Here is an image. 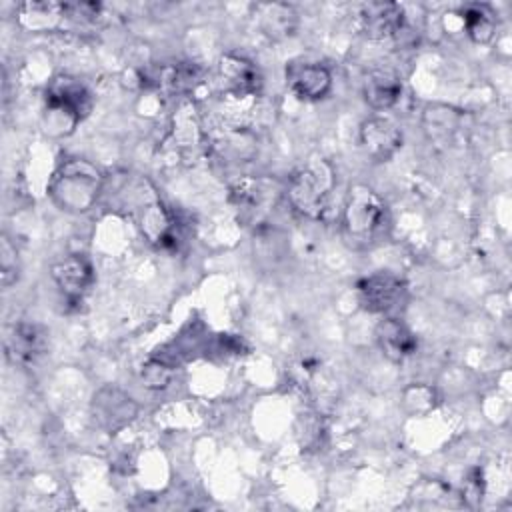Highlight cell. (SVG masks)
<instances>
[{
    "label": "cell",
    "mask_w": 512,
    "mask_h": 512,
    "mask_svg": "<svg viewBox=\"0 0 512 512\" xmlns=\"http://www.w3.org/2000/svg\"><path fill=\"white\" fill-rule=\"evenodd\" d=\"M390 230V212L384 200L368 186L350 188L342 210V238L354 250L380 244Z\"/></svg>",
    "instance_id": "obj_1"
},
{
    "label": "cell",
    "mask_w": 512,
    "mask_h": 512,
    "mask_svg": "<svg viewBox=\"0 0 512 512\" xmlns=\"http://www.w3.org/2000/svg\"><path fill=\"white\" fill-rule=\"evenodd\" d=\"M104 178L100 170L84 160H64L48 180L50 200L64 212L82 214L88 212L102 192Z\"/></svg>",
    "instance_id": "obj_2"
},
{
    "label": "cell",
    "mask_w": 512,
    "mask_h": 512,
    "mask_svg": "<svg viewBox=\"0 0 512 512\" xmlns=\"http://www.w3.org/2000/svg\"><path fill=\"white\" fill-rule=\"evenodd\" d=\"M92 110L88 88L72 76H56L46 90V132L70 134Z\"/></svg>",
    "instance_id": "obj_3"
},
{
    "label": "cell",
    "mask_w": 512,
    "mask_h": 512,
    "mask_svg": "<svg viewBox=\"0 0 512 512\" xmlns=\"http://www.w3.org/2000/svg\"><path fill=\"white\" fill-rule=\"evenodd\" d=\"M334 188V170L326 160H314L298 168L288 180L290 206L308 218H320L326 212Z\"/></svg>",
    "instance_id": "obj_4"
},
{
    "label": "cell",
    "mask_w": 512,
    "mask_h": 512,
    "mask_svg": "<svg viewBox=\"0 0 512 512\" xmlns=\"http://www.w3.org/2000/svg\"><path fill=\"white\" fill-rule=\"evenodd\" d=\"M132 212L140 232L150 244H156L158 248L176 246V222L156 194L140 192Z\"/></svg>",
    "instance_id": "obj_5"
},
{
    "label": "cell",
    "mask_w": 512,
    "mask_h": 512,
    "mask_svg": "<svg viewBox=\"0 0 512 512\" xmlns=\"http://www.w3.org/2000/svg\"><path fill=\"white\" fill-rule=\"evenodd\" d=\"M358 300L364 310L374 314H390L406 302V284L390 272L364 276L356 284Z\"/></svg>",
    "instance_id": "obj_6"
},
{
    "label": "cell",
    "mask_w": 512,
    "mask_h": 512,
    "mask_svg": "<svg viewBox=\"0 0 512 512\" xmlns=\"http://www.w3.org/2000/svg\"><path fill=\"white\" fill-rule=\"evenodd\" d=\"M92 414L104 430L118 432L136 418L138 406L120 388L104 386L92 398Z\"/></svg>",
    "instance_id": "obj_7"
},
{
    "label": "cell",
    "mask_w": 512,
    "mask_h": 512,
    "mask_svg": "<svg viewBox=\"0 0 512 512\" xmlns=\"http://www.w3.org/2000/svg\"><path fill=\"white\" fill-rule=\"evenodd\" d=\"M360 26L372 40L398 38L406 30V16L396 2H368L360 6Z\"/></svg>",
    "instance_id": "obj_8"
},
{
    "label": "cell",
    "mask_w": 512,
    "mask_h": 512,
    "mask_svg": "<svg viewBox=\"0 0 512 512\" xmlns=\"http://www.w3.org/2000/svg\"><path fill=\"white\" fill-rule=\"evenodd\" d=\"M360 144L372 160L386 162L400 150L402 130L388 118L372 116L360 126Z\"/></svg>",
    "instance_id": "obj_9"
},
{
    "label": "cell",
    "mask_w": 512,
    "mask_h": 512,
    "mask_svg": "<svg viewBox=\"0 0 512 512\" xmlns=\"http://www.w3.org/2000/svg\"><path fill=\"white\" fill-rule=\"evenodd\" d=\"M286 82L300 100H320L332 88V74L316 62H290Z\"/></svg>",
    "instance_id": "obj_10"
},
{
    "label": "cell",
    "mask_w": 512,
    "mask_h": 512,
    "mask_svg": "<svg viewBox=\"0 0 512 512\" xmlns=\"http://www.w3.org/2000/svg\"><path fill=\"white\" fill-rule=\"evenodd\" d=\"M50 274L68 300H80L92 286L94 272L90 262L80 254H70L52 264Z\"/></svg>",
    "instance_id": "obj_11"
},
{
    "label": "cell",
    "mask_w": 512,
    "mask_h": 512,
    "mask_svg": "<svg viewBox=\"0 0 512 512\" xmlns=\"http://www.w3.org/2000/svg\"><path fill=\"white\" fill-rule=\"evenodd\" d=\"M50 348V338L48 332L30 322H18L12 326V332L6 338V352L8 356L16 362H26L34 364L40 360L44 354H48Z\"/></svg>",
    "instance_id": "obj_12"
},
{
    "label": "cell",
    "mask_w": 512,
    "mask_h": 512,
    "mask_svg": "<svg viewBox=\"0 0 512 512\" xmlns=\"http://www.w3.org/2000/svg\"><path fill=\"white\" fill-rule=\"evenodd\" d=\"M376 342L382 354L392 362H402L412 356L418 348V340L412 330L398 318L388 316L378 322L376 326Z\"/></svg>",
    "instance_id": "obj_13"
},
{
    "label": "cell",
    "mask_w": 512,
    "mask_h": 512,
    "mask_svg": "<svg viewBox=\"0 0 512 512\" xmlns=\"http://www.w3.org/2000/svg\"><path fill=\"white\" fill-rule=\"evenodd\" d=\"M218 74L222 84L238 96L254 94L262 84L258 68L248 58L238 54H224L218 64Z\"/></svg>",
    "instance_id": "obj_14"
},
{
    "label": "cell",
    "mask_w": 512,
    "mask_h": 512,
    "mask_svg": "<svg viewBox=\"0 0 512 512\" xmlns=\"http://www.w3.org/2000/svg\"><path fill=\"white\" fill-rule=\"evenodd\" d=\"M362 92H364V100L374 110H388L400 100L402 80L396 72L388 68H376L366 74Z\"/></svg>",
    "instance_id": "obj_15"
},
{
    "label": "cell",
    "mask_w": 512,
    "mask_h": 512,
    "mask_svg": "<svg viewBox=\"0 0 512 512\" xmlns=\"http://www.w3.org/2000/svg\"><path fill=\"white\" fill-rule=\"evenodd\" d=\"M260 26L262 30L272 38L290 36L296 28V10L290 4L284 2H272V4H260L258 6Z\"/></svg>",
    "instance_id": "obj_16"
},
{
    "label": "cell",
    "mask_w": 512,
    "mask_h": 512,
    "mask_svg": "<svg viewBox=\"0 0 512 512\" xmlns=\"http://www.w3.org/2000/svg\"><path fill=\"white\" fill-rule=\"evenodd\" d=\"M466 34L476 44H488L496 32V14L486 4H468L462 10Z\"/></svg>",
    "instance_id": "obj_17"
},
{
    "label": "cell",
    "mask_w": 512,
    "mask_h": 512,
    "mask_svg": "<svg viewBox=\"0 0 512 512\" xmlns=\"http://www.w3.org/2000/svg\"><path fill=\"white\" fill-rule=\"evenodd\" d=\"M200 68L194 62H178L174 66H162L154 76V84L168 88L170 92H184L198 84Z\"/></svg>",
    "instance_id": "obj_18"
},
{
    "label": "cell",
    "mask_w": 512,
    "mask_h": 512,
    "mask_svg": "<svg viewBox=\"0 0 512 512\" xmlns=\"http://www.w3.org/2000/svg\"><path fill=\"white\" fill-rule=\"evenodd\" d=\"M424 124L426 130L432 132V136H448V132H454L458 128L460 114L452 106L430 104L424 110Z\"/></svg>",
    "instance_id": "obj_19"
},
{
    "label": "cell",
    "mask_w": 512,
    "mask_h": 512,
    "mask_svg": "<svg viewBox=\"0 0 512 512\" xmlns=\"http://www.w3.org/2000/svg\"><path fill=\"white\" fill-rule=\"evenodd\" d=\"M436 406V390L426 384H412L404 390V408L410 414H424Z\"/></svg>",
    "instance_id": "obj_20"
},
{
    "label": "cell",
    "mask_w": 512,
    "mask_h": 512,
    "mask_svg": "<svg viewBox=\"0 0 512 512\" xmlns=\"http://www.w3.org/2000/svg\"><path fill=\"white\" fill-rule=\"evenodd\" d=\"M18 254L16 248L10 244V240L4 236L2 238V246H0V278H2V286L8 288L18 280Z\"/></svg>",
    "instance_id": "obj_21"
},
{
    "label": "cell",
    "mask_w": 512,
    "mask_h": 512,
    "mask_svg": "<svg viewBox=\"0 0 512 512\" xmlns=\"http://www.w3.org/2000/svg\"><path fill=\"white\" fill-rule=\"evenodd\" d=\"M142 380L148 388H164L172 380V366L160 360H148L142 366Z\"/></svg>",
    "instance_id": "obj_22"
}]
</instances>
